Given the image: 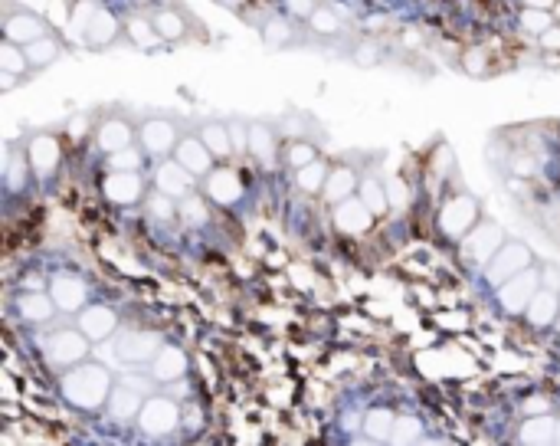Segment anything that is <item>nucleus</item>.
I'll list each match as a JSON object with an SVG mask.
<instances>
[{"instance_id": "obj_1", "label": "nucleus", "mask_w": 560, "mask_h": 446, "mask_svg": "<svg viewBox=\"0 0 560 446\" xmlns=\"http://www.w3.org/2000/svg\"><path fill=\"white\" fill-rule=\"evenodd\" d=\"M112 391H115L112 371L105 365H95V361H79V365L63 371V378H59V394H63V401L73 410H82V414L102 410L109 404Z\"/></svg>"}, {"instance_id": "obj_2", "label": "nucleus", "mask_w": 560, "mask_h": 446, "mask_svg": "<svg viewBox=\"0 0 560 446\" xmlns=\"http://www.w3.org/2000/svg\"><path fill=\"white\" fill-rule=\"evenodd\" d=\"M92 338L82 332V328H56V332H50L43 338V361L46 368H56V371H69L73 365H79V361L89 358V345Z\"/></svg>"}, {"instance_id": "obj_3", "label": "nucleus", "mask_w": 560, "mask_h": 446, "mask_svg": "<svg viewBox=\"0 0 560 446\" xmlns=\"http://www.w3.org/2000/svg\"><path fill=\"white\" fill-rule=\"evenodd\" d=\"M479 214H482V207H479V201H475L472 194H456V197H449L443 207H439L436 227H439V233H443L446 240H462L475 227V223L482 220Z\"/></svg>"}, {"instance_id": "obj_4", "label": "nucleus", "mask_w": 560, "mask_h": 446, "mask_svg": "<svg viewBox=\"0 0 560 446\" xmlns=\"http://www.w3.org/2000/svg\"><path fill=\"white\" fill-rule=\"evenodd\" d=\"M459 243H462V263H466V266H482V269H485L488 263H492V256H495L498 250H502L505 233H502V227H498V223L479 220Z\"/></svg>"}, {"instance_id": "obj_5", "label": "nucleus", "mask_w": 560, "mask_h": 446, "mask_svg": "<svg viewBox=\"0 0 560 446\" xmlns=\"http://www.w3.org/2000/svg\"><path fill=\"white\" fill-rule=\"evenodd\" d=\"M541 269L538 266H528L524 269V273H518V276H511L508 283H502L498 286V305H502V312H508V315H524L528 312V305H531V299L538 296V289H541Z\"/></svg>"}, {"instance_id": "obj_6", "label": "nucleus", "mask_w": 560, "mask_h": 446, "mask_svg": "<svg viewBox=\"0 0 560 446\" xmlns=\"http://www.w3.org/2000/svg\"><path fill=\"white\" fill-rule=\"evenodd\" d=\"M177 427H181V407H177V401H171V397H151L148 394V401L138 414V430L145 433V437L158 440V437L174 433Z\"/></svg>"}, {"instance_id": "obj_7", "label": "nucleus", "mask_w": 560, "mask_h": 446, "mask_svg": "<svg viewBox=\"0 0 560 446\" xmlns=\"http://www.w3.org/2000/svg\"><path fill=\"white\" fill-rule=\"evenodd\" d=\"M177 142H181V132H177L174 119H168V115H151V119L138 125V145L151 158H171Z\"/></svg>"}, {"instance_id": "obj_8", "label": "nucleus", "mask_w": 560, "mask_h": 446, "mask_svg": "<svg viewBox=\"0 0 560 446\" xmlns=\"http://www.w3.org/2000/svg\"><path fill=\"white\" fill-rule=\"evenodd\" d=\"M528 266H534V256L528 246L508 240V243H502V250L492 256V263L485 266V279H488V286L498 289L502 283H508L511 276L524 273Z\"/></svg>"}, {"instance_id": "obj_9", "label": "nucleus", "mask_w": 560, "mask_h": 446, "mask_svg": "<svg viewBox=\"0 0 560 446\" xmlns=\"http://www.w3.org/2000/svg\"><path fill=\"white\" fill-rule=\"evenodd\" d=\"M102 194L105 201H112L118 207H135L145 201L148 194V184L141 178V171H109L102 178Z\"/></svg>"}, {"instance_id": "obj_10", "label": "nucleus", "mask_w": 560, "mask_h": 446, "mask_svg": "<svg viewBox=\"0 0 560 446\" xmlns=\"http://www.w3.org/2000/svg\"><path fill=\"white\" fill-rule=\"evenodd\" d=\"M194 181H197L194 174H190L174 155L154 164V191L168 194L174 201H184L187 194H194Z\"/></svg>"}, {"instance_id": "obj_11", "label": "nucleus", "mask_w": 560, "mask_h": 446, "mask_svg": "<svg viewBox=\"0 0 560 446\" xmlns=\"http://www.w3.org/2000/svg\"><path fill=\"white\" fill-rule=\"evenodd\" d=\"M135 138L138 128L125 115H105V119L95 122V145H99L102 155H115V151L135 145Z\"/></svg>"}, {"instance_id": "obj_12", "label": "nucleus", "mask_w": 560, "mask_h": 446, "mask_svg": "<svg viewBox=\"0 0 560 446\" xmlns=\"http://www.w3.org/2000/svg\"><path fill=\"white\" fill-rule=\"evenodd\" d=\"M174 158L181 161L197 181H204L207 174L217 168V155L207 148V142L200 138V132L197 135H184L181 142H177V148H174Z\"/></svg>"}, {"instance_id": "obj_13", "label": "nucleus", "mask_w": 560, "mask_h": 446, "mask_svg": "<svg viewBox=\"0 0 560 446\" xmlns=\"http://www.w3.org/2000/svg\"><path fill=\"white\" fill-rule=\"evenodd\" d=\"M204 194L217 207H233L243 201L246 187H243V178L233 168H213L204 178Z\"/></svg>"}, {"instance_id": "obj_14", "label": "nucleus", "mask_w": 560, "mask_h": 446, "mask_svg": "<svg viewBox=\"0 0 560 446\" xmlns=\"http://www.w3.org/2000/svg\"><path fill=\"white\" fill-rule=\"evenodd\" d=\"M27 158H30V168L37 178H53L56 168H59V158H63V148H59V138L53 132H40L33 135L27 142Z\"/></svg>"}, {"instance_id": "obj_15", "label": "nucleus", "mask_w": 560, "mask_h": 446, "mask_svg": "<svg viewBox=\"0 0 560 446\" xmlns=\"http://www.w3.org/2000/svg\"><path fill=\"white\" fill-rule=\"evenodd\" d=\"M46 289H50L59 312H82L89 305V286H86V279H79V276H69V273L53 276Z\"/></svg>"}, {"instance_id": "obj_16", "label": "nucleus", "mask_w": 560, "mask_h": 446, "mask_svg": "<svg viewBox=\"0 0 560 446\" xmlns=\"http://www.w3.org/2000/svg\"><path fill=\"white\" fill-rule=\"evenodd\" d=\"M145 401H148V394L128 381V384H115L105 410H109V417L118 420V424H131V420L138 424V414H141V407H145Z\"/></svg>"}, {"instance_id": "obj_17", "label": "nucleus", "mask_w": 560, "mask_h": 446, "mask_svg": "<svg viewBox=\"0 0 560 446\" xmlns=\"http://www.w3.org/2000/svg\"><path fill=\"white\" fill-rule=\"evenodd\" d=\"M161 345L164 342L154 332H128L118 338L115 351H118V358L128 361V365H151L154 355L161 351Z\"/></svg>"}, {"instance_id": "obj_18", "label": "nucleus", "mask_w": 560, "mask_h": 446, "mask_svg": "<svg viewBox=\"0 0 560 446\" xmlns=\"http://www.w3.org/2000/svg\"><path fill=\"white\" fill-rule=\"evenodd\" d=\"M187 368H190V358H187L184 348L161 345V351L151 361V371L148 374H151V381H158V384H174V381L184 378Z\"/></svg>"}, {"instance_id": "obj_19", "label": "nucleus", "mask_w": 560, "mask_h": 446, "mask_svg": "<svg viewBox=\"0 0 560 446\" xmlns=\"http://www.w3.org/2000/svg\"><path fill=\"white\" fill-rule=\"evenodd\" d=\"M249 158L259 168H272L279 161V132L266 122H249Z\"/></svg>"}, {"instance_id": "obj_20", "label": "nucleus", "mask_w": 560, "mask_h": 446, "mask_svg": "<svg viewBox=\"0 0 560 446\" xmlns=\"http://www.w3.org/2000/svg\"><path fill=\"white\" fill-rule=\"evenodd\" d=\"M118 312L112 305H86V309L79 312V328L86 332L92 342H105V338H112L118 332Z\"/></svg>"}, {"instance_id": "obj_21", "label": "nucleus", "mask_w": 560, "mask_h": 446, "mask_svg": "<svg viewBox=\"0 0 560 446\" xmlns=\"http://www.w3.org/2000/svg\"><path fill=\"white\" fill-rule=\"evenodd\" d=\"M46 33H50L46 20L37 17V14H30V10H14V14L4 20V40H10V43L27 46L33 40L46 37Z\"/></svg>"}, {"instance_id": "obj_22", "label": "nucleus", "mask_w": 560, "mask_h": 446, "mask_svg": "<svg viewBox=\"0 0 560 446\" xmlns=\"http://www.w3.org/2000/svg\"><path fill=\"white\" fill-rule=\"evenodd\" d=\"M118 33H122V23H118V17L112 14V10L95 7L86 33H82V40H86L89 50H105V46H112L118 40Z\"/></svg>"}, {"instance_id": "obj_23", "label": "nucleus", "mask_w": 560, "mask_h": 446, "mask_svg": "<svg viewBox=\"0 0 560 446\" xmlns=\"http://www.w3.org/2000/svg\"><path fill=\"white\" fill-rule=\"evenodd\" d=\"M374 223V210L367 207L361 197H348V201L335 204V227L341 233H367Z\"/></svg>"}, {"instance_id": "obj_24", "label": "nucleus", "mask_w": 560, "mask_h": 446, "mask_svg": "<svg viewBox=\"0 0 560 446\" xmlns=\"http://www.w3.org/2000/svg\"><path fill=\"white\" fill-rule=\"evenodd\" d=\"M59 309V305L53 302L50 296V289L46 292H20L17 296V315L23 322H33V325H43V322H50L53 319V312Z\"/></svg>"}, {"instance_id": "obj_25", "label": "nucleus", "mask_w": 560, "mask_h": 446, "mask_svg": "<svg viewBox=\"0 0 560 446\" xmlns=\"http://www.w3.org/2000/svg\"><path fill=\"white\" fill-rule=\"evenodd\" d=\"M518 443H560V417L554 414H534L524 417V424L518 430Z\"/></svg>"}, {"instance_id": "obj_26", "label": "nucleus", "mask_w": 560, "mask_h": 446, "mask_svg": "<svg viewBox=\"0 0 560 446\" xmlns=\"http://www.w3.org/2000/svg\"><path fill=\"white\" fill-rule=\"evenodd\" d=\"M357 187H361V178H357V171L351 168V164H338V168H331L321 197H325V201H328L331 207H335V204H341V201H348V197H354Z\"/></svg>"}, {"instance_id": "obj_27", "label": "nucleus", "mask_w": 560, "mask_h": 446, "mask_svg": "<svg viewBox=\"0 0 560 446\" xmlns=\"http://www.w3.org/2000/svg\"><path fill=\"white\" fill-rule=\"evenodd\" d=\"M524 319H528L534 328H551V325H557V319H560V292L541 286L538 296L531 299L528 312H524Z\"/></svg>"}, {"instance_id": "obj_28", "label": "nucleus", "mask_w": 560, "mask_h": 446, "mask_svg": "<svg viewBox=\"0 0 560 446\" xmlns=\"http://www.w3.org/2000/svg\"><path fill=\"white\" fill-rule=\"evenodd\" d=\"M200 138L207 142V148L220 158H230L233 155V135H230V122H204L200 125Z\"/></svg>"}, {"instance_id": "obj_29", "label": "nucleus", "mask_w": 560, "mask_h": 446, "mask_svg": "<svg viewBox=\"0 0 560 446\" xmlns=\"http://www.w3.org/2000/svg\"><path fill=\"white\" fill-rule=\"evenodd\" d=\"M357 197L374 210V217H384L390 210V194H387V184L377 178V174H367L361 178V187H357Z\"/></svg>"}, {"instance_id": "obj_30", "label": "nucleus", "mask_w": 560, "mask_h": 446, "mask_svg": "<svg viewBox=\"0 0 560 446\" xmlns=\"http://www.w3.org/2000/svg\"><path fill=\"white\" fill-rule=\"evenodd\" d=\"M210 197L207 194H187L184 201H177V217H181L187 227H207L210 223Z\"/></svg>"}, {"instance_id": "obj_31", "label": "nucleus", "mask_w": 560, "mask_h": 446, "mask_svg": "<svg viewBox=\"0 0 560 446\" xmlns=\"http://www.w3.org/2000/svg\"><path fill=\"white\" fill-rule=\"evenodd\" d=\"M27 50V60H30V69H46L50 63H56L59 56H63V43H59L53 33H46V37L33 40L23 46Z\"/></svg>"}, {"instance_id": "obj_32", "label": "nucleus", "mask_w": 560, "mask_h": 446, "mask_svg": "<svg viewBox=\"0 0 560 446\" xmlns=\"http://www.w3.org/2000/svg\"><path fill=\"white\" fill-rule=\"evenodd\" d=\"M393 424H397V414H393V410H387V407L367 410V417H364V437L367 440H387L390 443Z\"/></svg>"}, {"instance_id": "obj_33", "label": "nucleus", "mask_w": 560, "mask_h": 446, "mask_svg": "<svg viewBox=\"0 0 560 446\" xmlns=\"http://www.w3.org/2000/svg\"><path fill=\"white\" fill-rule=\"evenodd\" d=\"M331 168L321 158H315L312 164H305V168L295 171V184H299V191L305 194H321L325 191V181H328Z\"/></svg>"}, {"instance_id": "obj_34", "label": "nucleus", "mask_w": 560, "mask_h": 446, "mask_svg": "<svg viewBox=\"0 0 560 446\" xmlns=\"http://www.w3.org/2000/svg\"><path fill=\"white\" fill-rule=\"evenodd\" d=\"M151 20H154V27H158V33H161V40H164V43H177V40H184V33H187V20H184V14H177V10H158V14H154Z\"/></svg>"}, {"instance_id": "obj_35", "label": "nucleus", "mask_w": 560, "mask_h": 446, "mask_svg": "<svg viewBox=\"0 0 560 446\" xmlns=\"http://www.w3.org/2000/svg\"><path fill=\"white\" fill-rule=\"evenodd\" d=\"M125 30H128V37H131V43L138 46V50H151V46L164 43V40H161V33H158V27H154V20L131 17V20L125 23Z\"/></svg>"}, {"instance_id": "obj_36", "label": "nucleus", "mask_w": 560, "mask_h": 446, "mask_svg": "<svg viewBox=\"0 0 560 446\" xmlns=\"http://www.w3.org/2000/svg\"><path fill=\"white\" fill-rule=\"evenodd\" d=\"M30 69V60H27V50H23L20 43H10L4 40L0 46V73H14V76H23Z\"/></svg>"}, {"instance_id": "obj_37", "label": "nucleus", "mask_w": 560, "mask_h": 446, "mask_svg": "<svg viewBox=\"0 0 560 446\" xmlns=\"http://www.w3.org/2000/svg\"><path fill=\"white\" fill-rule=\"evenodd\" d=\"M518 23H521L524 33H538V37H541L544 30L554 27V17H551V10H544V7H524Z\"/></svg>"}, {"instance_id": "obj_38", "label": "nucleus", "mask_w": 560, "mask_h": 446, "mask_svg": "<svg viewBox=\"0 0 560 446\" xmlns=\"http://www.w3.org/2000/svg\"><path fill=\"white\" fill-rule=\"evenodd\" d=\"M423 440V420L420 417H397L390 433V443H420Z\"/></svg>"}, {"instance_id": "obj_39", "label": "nucleus", "mask_w": 560, "mask_h": 446, "mask_svg": "<svg viewBox=\"0 0 560 446\" xmlns=\"http://www.w3.org/2000/svg\"><path fill=\"white\" fill-rule=\"evenodd\" d=\"M318 158V151L312 142H305V138H295V142H289V148H285V164L289 168H305V164H312Z\"/></svg>"}, {"instance_id": "obj_40", "label": "nucleus", "mask_w": 560, "mask_h": 446, "mask_svg": "<svg viewBox=\"0 0 560 446\" xmlns=\"http://www.w3.org/2000/svg\"><path fill=\"white\" fill-rule=\"evenodd\" d=\"M145 155H148L145 148L128 145L122 151H115V155H109V164L115 171H141V161H145Z\"/></svg>"}, {"instance_id": "obj_41", "label": "nucleus", "mask_w": 560, "mask_h": 446, "mask_svg": "<svg viewBox=\"0 0 560 446\" xmlns=\"http://www.w3.org/2000/svg\"><path fill=\"white\" fill-rule=\"evenodd\" d=\"M148 214L151 220H158V223H168L177 217V201L168 194H161V191H154L151 194V201H148Z\"/></svg>"}, {"instance_id": "obj_42", "label": "nucleus", "mask_w": 560, "mask_h": 446, "mask_svg": "<svg viewBox=\"0 0 560 446\" xmlns=\"http://www.w3.org/2000/svg\"><path fill=\"white\" fill-rule=\"evenodd\" d=\"M308 23H312L315 33H325V37H331V33L341 30V17L331 7H315V14L308 17Z\"/></svg>"}, {"instance_id": "obj_43", "label": "nucleus", "mask_w": 560, "mask_h": 446, "mask_svg": "<svg viewBox=\"0 0 560 446\" xmlns=\"http://www.w3.org/2000/svg\"><path fill=\"white\" fill-rule=\"evenodd\" d=\"M262 40H266L269 46H285L292 40V27H289V20H282V17H272L266 27H262Z\"/></svg>"}, {"instance_id": "obj_44", "label": "nucleus", "mask_w": 560, "mask_h": 446, "mask_svg": "<svg viewBox=\"0 0 560 446\" xmlns=\"http://www.w3.org/2000/svg\"><path fill=\"white\" fill-rule=\"evenodd\" d=\"M27 168H30V158H10L7 168H4V178L10 191H20V187H27Z\"/></svg>"}, {"instance_id": "obj_45", "label": "nucleus", "mask_w": 560, "mask_h": 446, "mask_svg": "<svg viewBox=\"0 0 560 446\" xmlns=\"http://www.w3.org/2000/svg\"><path fill=\"white\" fill-rule=\"evenodd\" d=\"M95 0H82V7H76V14H73V23H69V30H73V37H82V33H86V27H89V20H92V14H95Z\"/></svg>"}, {"instance_id": "obj_46", "label": "nucleus", "mask_w": 560, "mask_h": 446, "mask_svg": "<svg viewBox=\"0 0 560 446\" xmlns=\"http://www.w3.org/2000/svg\"><path fill=\"white\" fill-rule=\"evenodd\" d=\"M66 135L73 138V142H82L86 135H95L92 115H73V119L66 122Z\"/></svg>"}, {"instance_id": "obj_47", "label": "nucleus", "mask_w": 560, "mask_h": 446, "mask_svg": "<svg viewBox=\"0 0 560 446\" xmlns=\"http://www.w3.org/2000/svg\"><path fill=\"white\" fill-rule=\"evenodd\" d=\"M462 69H466L469 76H482L488 69V53L479 50V46H475V50H466V56H462Z\"/></svg>"}, {"instance_id": "obj_48", "label": "nucleus", "mask_w": 560, "mask_h": 446, "mask_svg": "<svg viewBox=\"0 0 560 446\" xmlns=\"http://www.w3.org/2000/svg\"><path fill=\"white\" fill-rule=\"evenodd\" d=\"M230 135H233L236 155H249V122L233 119V122H230Z\"/></svg>"}, {"instance_id": "obj_49", "label": "nucleus", "mask_w": 560, "mask_h": 446, "mask_svg": "<svg viewBox=\"0 0 560 446\" xmlns=\"http://www.w3.org/2000/svg\"><path fill=\"white\" fill-rule=\"evenodd\" d=\"M387 194H390V207H393V210L407 207V201H410V191H407V184H403L400 178H393V181L387 184Z\"/></svg>"}, {"instance_id": "obj_50", "label": "nucleus", "mask_w": 560, "mask_h": 446, "mask_svg": "<svg viewBox=\"0 0 560 446\" xmlns=\"http://www.w3.org/2000/svg\"><path fill=\"white\" fill-rule=\"evenodd\" d=\"M285 7H289L292 17H312L315 14V0H285Z\"/></svg>"}, {"instance_id": "obj_51", "label": "nucleus", "mask_w": 560, "mask_h": 446, "mask_svg": "<svg viewBox=\"0 0 560 446\" xmlns=\"http://www.w3.org/2000/svg\"><path fill=\"white\" fill-rule=\"evenodd\" d=\"M524 417H534V414H551V401L547 397H531V401H524Z\"/></svg>"}, {"instance_id": "obj_52", "label": "nucleus", "mask_w": 560, "mask_h": 446, "mask_svg": "<svg viewBox=\"0 0 560 446\" xmlns=\"http://www.w3.org/2000/svg\"><path fill=\"white\" fill-rule=\"evenodd\" d=\"M511 171L524 174V178H531V174H538V161H534L531 155H518L515 164H511Z\"/></svg>"}, {"instance_id": "obj_53", "label": "nucleus", "mask_w": 560, "mask_h": 446, "mask_svg": "<svg viewBox=\"0 0 560 446\" xmlns=\"http://www.w3.org/2000/svg\"><path fill=\"white\" fill-rule=\"evenodd\" d=\"M541 46H547V50H560V27H551L541 33Z\"/></svg>"}, {"instance_id": "obj_54", "label": "nucleus", "mask_w": 560, "mask_h": 446, "mask_svg": "<svg viewBox=\"0 0 560 446\" xmlns=\"http://www.w3.org/2000/svg\"><path fill=\"white\" fill-rule=\"evenodd\" d=\"M357 60H361V63H377V46H361V50H357Z\"/></svg>"}, {"instance_id": "obj_55", "label": "nucleus", "mask_w": 560, "mask_h": 446, "mask_svg": "<svg viewBox=\"0 0 560 446\" xmlns=\"http://www.w3.org/2000/svg\"><path fill=\"white\" fill-rule=\"evenodd\" d=\"M524 4H528V7H544V10H547V7L554 4V0H524Z\"/></svg>"}, {"instance_id": "obj_56", "label": "nucleus", "mask_w": 560, "mask_h": 446, "mask_svg": "<svg viewBox=\"0 0 560 446\" xmlns=\"http://www.w3.org/2000/svg\"><path fill=\"white\" fill-rule=\"evenodd\" d=\"M220 4H223V7H243L246 0H220Z\"/></svg>"}, {"instance_id": "obj_57", "label": "nucleus", "mask_w": 560, "mask_h": 446, "mask_svg": "<svg viewBox=\"0 0 560 446\" xmlns=\"http://www.w3.org/2000/svg\"><path fill=\"white\" fill-rule=\"evenodd\" d=\"M554 328H557V332H560V319H557V325H554Z\"/></svg>"}]
</instances>
